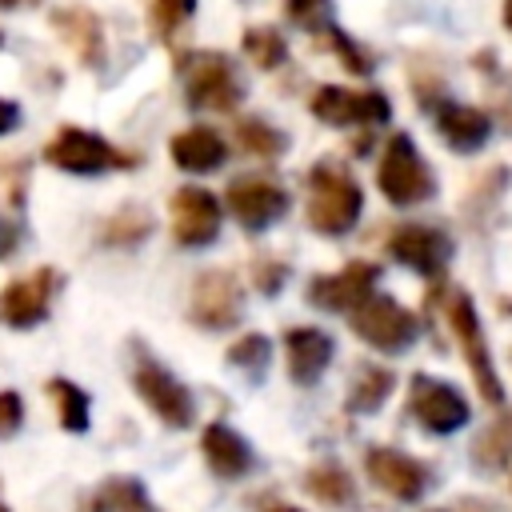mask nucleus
<instances>
[{"label":"nucleus","mask_w":512,"mask_h":512,"mask_svg":"<svg viewBox=\"0 0 512 512\" xmlns=\"http://www.w3.org/2000/svg\"><path fill=\"white\" fill-rule=\"evenodd\" d=\"M364 212V188L356 184V176L336 164V160H316L308 168V228L320 236H344L356 228Z\"/></svg>","instance_id":"obj_1"},{"label":"nucleus","mask_w":512,"mask_h":512,"mask_svg":"<svg viewBox=\"0 0 512 512\" xmlns=\"http://www.w3.org/2000/svg\"><path fill=\"white\" fill-rule=\"evenodd\" d=\"M176 72L192 112H236L244 100V80L224 52H180Z\"/></svg>","instance_id":"obj_2"},{"label":"nucleus","mask_w":512,"mask_h":512,"mask_svg":"<svg viewBox=\"0 0 512 512\" xmlns=\"http://www.w3.org/2000/svg\"><path fill=\"white\" fill-rule=\"evenodd\" d=\"M376 184H380L384 200L396 208H416L436 196V172L408 132H392L384 140V152L376 164Z\"/></svg>","instance_id":"obj_3"},{"label":"nucleus","mask_w":512,"mask_h":512,"mask_svg":"<svg viewBox=\"0 0 512 512\" xmlns=\"http://www.w3.org/2000/svg\"><path fill=\"white\" fill-rule=\"evenodd\" d=\"M440 296H444V324H448V332H452V340H456V348H460V356H464V364H468V372H472V380L480 388V400L484 404H504V384L496 376V364H492V352H488V336L480 328L472 296L464 288H452V292L444 288Z\"/></svg>","instance_id":"obj_4"},{"label":"nucleus","mask_w":512,"mask_h":512,"mask_svg":"<svg viewBox=\"0 0 512 512\" xmlns=\"http://www.w3.org/2000/svg\"><path fill=\"white\" fill-rule=\"evenodd\" d=\"M44 160L68 176H104V172H128L140 164L136 152H124L112 140H104L100 132H88L76 124H64L44 144Z\"/></svg>","instance_id":"obj_5"},{"label":"nucleus","mask_w":512,"mask_h":512,"mask_svg":"<svg viewBox=\"0 0 512 512\" xmlns=\"http://www.w3.org/2000/svg\"><path fill=\"white\" fill-rule=\"evenodd\" d=\"M132 392L148 404V412L168 424V428H192L196 420V400L188 392V384L164 368L148 348H136L132 352Z\"/></svg>","instance_id":"obj_6"},{"label":"nucleus","mask_w":512,"mask_h":512,"mask_svg":"<svg viewBox=\"0 0 512 512\" xmlns=\"http://www.w3.org/2000/svg\"><path fill=\"white\" fill-rule=\"evenodd\" d=\"M348 316V328L376 352H388V356H400L416 344L420 336V316L412 308H404L400 300L392 296H380V292H368Z\"/></svg>","instance_id":"obj_7"},{"label":"nucleus","mask_w":512,"mask_h":512,"mask_svg":"<svg viewBox=\"0 0 512 512\" xmlns=\"http://www.w3.org/2000/svg\"><path fill=\"white\" fill-rule=\"evenodd\" d=\"M404 416L416 428H424L428 436H452L472 420V404L464 400V392L456 384H448L440 376H428V372H416L412 384H408Z\"/></svg>","instance_id":"obj_8"},{"label":"nucleus","mask_w":512,"mask_h":512,"mask_svg":"<svg viewBox=\"0 0 512 512\" xmlns=\"http://www.w3.org/2000/svg\"><path fill=\"white\" fill-rule=\"evenodd\" d=\"M188 320L204 332H228L244 320V288L228 268H204L188 292Z\"/></svg>","instance_id":"obj_9"},{"label":"nucleus","mask_w":512,"mask_h":512,"mask_svg":"<svg viewBox=\"0 0 512 512\" xmlns=\"http://www.w3.org/2000/svg\"><path fill=\"white\" fill-rule=\"evenodd\" d=\"M224 204H228V212L236 216V224H240L244 232H268L276 220L288 216L292 196H288V188L276 184L272 176L244 172V176H236V180L224 188Z\"/></svg>","instance_id":"obj_10"},{"label":"nucleus","mask_w":512,"mask_h":512,"mask_svg":"<svg viewBox=\"0 0 512 512\" xmlns=\"http://www.w3.org/2000/svg\"><path fill=\"white\" fill-rule=\"evenodd\" d=\"M364 472H368V480H372L384 496H392V500H400V504H416V500H424V492L432 488V468H428L424 460H416V456L392 448V444H368V452H364Z\"/></svg>","instance_id":"obj_11"},{"label":"nucleus","mask_w":512,"mask_h":512,"mask_svg":"<svg viewBox=\"0 0 512 512\" xmlns=\"http://www.w3.org/2000/svg\"><path fill=\"white\" fill-rule=\"evenodd\" d=\"M388 256L424 280H440L452 264V236L436 224H396L388 232Z\"/></svg>","instance_id":"obj_12"},{"label":"nucleus","mask_w":512,"mask_h":512,"mask_svg":"<svg viewBox=\"0 0 512 512\" xmlns=\"http://www.w3.org/2000/svg\"><path fill=\"white\" fill-rule=\"evenodd\" d=\"M168 216H172V240L180 248H208L224 224V208H220L216 192H208L200 184L176 188L168 200Z\"/></svg>","instance_id":"obj_13"},{"label":"nucleus","mask_w":512,"mask_h":512,"mask_svg":"<svg viewBox=\"0 0 512 512\" xmlns=\"http://www.w3.org/2000/svg\"><path fill=\"white\" fill-rule=\"evenodd\" d=\"M308 108H312L316 120H324L332 128H364V124H384L392 116V104L380 88L352 92V88H340V84L316 88Z\"/></svg>","instance_id":"obj_14"},{"label":"nucleus","mask_w":512,"mask_h":512,"mask_svg":"<svg viewBox=\"0 0 512 512\" xmlns=\"http://www.w3.org/2000/svg\"><path fill=\"white\" fill-rule=\"evenodd\" d=\"M60 288V272L56 268H32L28 276L12 280L0 288V324L4 328H36L48 308H52V296Z\"/></svg>","instance_id":"obj_15"},{"label":"nucleus","mask_w":512,"mask_h":512,"mask_svg":"<svg viewBox=\"0 0 512 512\" xmlns=\"http://www.w3.org/2000/svg\"><path fill=\"white\" fill-rule=\"evenodd\" d=\"M376 280H380V264L348 260L328 276H312L304 288V300L320 312H352L368 292H376Z\"/></svg>","instance_id":"obj_16"},{"label":"nucleus","mask_w":512,"mask_h":512,"mask_svg":"<svg viewBox=\"0 0 512 512\" xmlns=\"http://www.w3.org/2000/svg\"><path fill=\"white\" fill-rule=\"evenodd\" d=\"M428 112H432V124H436L440 140H444L452 152H460V156L480 152V148L488 144V136H492V116H488L484 108H472V104L436 96V100L428 104Z\"/></svg>","instance_id":"obj_17"},{"label":"nucleus","mask_w":512,"mask_h":512,"mask_svg":"<svg viewBox=\"0 0 512 512\" xmlns=\"http://www.w3.org/2000/svg\"><path fill=\"white\" fill-rule=\"evenodd\" d=\"M48 24L56 28V36L72 48V56L80 60V68H92L100 72L104 68V56H108V40H104V20L92 12V8H80V4H64L48 16Z\"/></svg>","instance_id":"obj_18"},{"label":"nucleus","mask_w":512,"mask_h":512,"mask_svg":"<svg viewBox=\"0 0 512 512\" xmlns=\"http://www.w3.org/2000/svg\"><path fill=\"white\" fill-rule=\"evenodd\" d=\"M332 352H336V340L324 332V328H288L284 332V364H288V380L296 388H312L328 364H332Z\"/></svg>","instance_id":"obj_19"},{"label":"nucleus","mask_w":512,"mask_h":512,"mask_svg":"<svg viewBox=\"0 0 512 512\" xmlns=\"http://www.w3.org/2000/svg\"><path fill=\"white\" fill-rule=\"evenodd\" d=\"M200 452H204V464L212 468V476H220V480H244L256 468L252 444L220 420L200 432Z\"/></svg>","instance_id":"obj_20"},{"label":"nucleus","mask_w":512,"mask_h":512,"mask_svg":"<svg viewBox=\"0 0 512 512\" xmlns=\"http://www.w3.org/2000/svg\"><path fill=\"white\" fill-rule=\"evenodd\" d=\"M168 156H172V164H176L180 172L208 176V172H216V168L228 160V144H224V136H220L216 128L192 124V128H184V132H176V136L168 140Z\"/></svg>","instance_id":"obj_21"},{"label":"nucleus","mask_w":512,"mask_h":512,"mask_svg":"<svg viewBox=\"0 0 512 512\" xmlns=\"http://www.w3.org/2000/svg\"><path fill=\"white\" fill-rule=\"evenodd\" d=\"M392 388H396V372L384 368V364L364 360V364H356L352 376H348L344 408H348L352 416H372V412L384 408V400L392 396Z\"/></svg>","instance_id":"obj_22"},{"label":"nucleus","mask_w":512,"mask_h":512,"mask_svg":"<svg viewBox=\"0 0 512 512\" xmlns=\"http://www.w3.org/2000/svg\"><path fill=\"white\" fill-rule=\"evenodd\" d=\"M468 460L480 472H504V468H512V408L500 412V416H492L480 428V436L468 448Z\"/></svg>","instance_id":"obj_23"},{"label":"nucleus","mask_w":512,"mask_h":512,"mask_svg":"<svg viewBox=\"0 0 512 512\" xmlns=\"http://www.w3.org/2000/svg\"><path fill=\"white\" fill-rule=\"evenodd\" d=\"M300 484H304V492H308L312 500H320L324 508H352V504H356V480H352V472H348L344 464H336V460L312 464Z\"/></svg>","instance_id":"obj_24"},{"label":"nucleus","mask_w":512,"mask_h":512,"mask_svg":"<svg viewBox=\"0 0 512 512\" xmlns=\"http://www.w3.org/2000/svg\"><path fill=\"white\" fill-rule=\"evenodd\" d=\"M80 512H152V500L136 476H108L88 492Z\"/></svg>","instance_id":"obj_25"},{"label":"nucleus","mask_w":512,"mask_h":512,"mask_svg":"<svg viewBox=\"0 0 512 512\" xmlns=\"http://www.w3.org/2000/svg\"><path fill=\"white\" fill-rule=\"evenodd\" d=\"M148 236H152V212L140 204H124L100 224V244L108 248H136Z\"/></svg>","instance_id":"obj_26"},{"label":"nucleus","mask_w":512,"mask_h":512,"mask_svg":"<svg viewBox=\"0 0 512 512\" xmlns=\"http://www.w3.org/2000/svg\"><path fill=\"white\" fill-rule=\"evenodd\" d=\"M236 144L244 156H256V160H280L288 152V136L276 124H268L264 116L236 120Z\"/></svg>","instance_id":"obj_27"},{"label":"nucleus","mask_w":512,"mask_h":512,"mask_svg":"<svg viewBox=\"0 0 512 512\" xmlns=\"http://www.w3.org/2000/svg\"><path fill=\"white\" fill-rule=\"evenodd\" d=\"M244 56L260 68V72H276L288 64V40L280 36V28L272 24H256V28H244V40H240Z\"/></svg>","instance_id":"obj_28"},{"label":"nucleus","mask_w":512,"mask_h":512,"mask_svg":"<svg viewBox=\"0 0 512 512\" xmlns=\"http://www.w3.org/2000/svg\"><path fill=\"white\" fill-rule=\"evenodd\" d=\"M224 360H228L236 372H244L248 384H260L264 372H268V364H272V340H268L264 332H244L236 344H228Z\"/></svg>","instance_id":"obj_29"},{"label":"nucleus","mask_w":512,"mask_h":512,"mask_svg":"<svg viewBox=\"0 0 512 512\" xmlns=\"http://www.w3.org/2000/svg\"><path fill=\"white\" fill-rule=\"evenodd\" d=\"M44 388H48V396H52V404H56L60 428H64V432H84V428H88V408H92L88 392H84L80 384H72L68 376H52Z\"/></svg>","instance_id":"obj_30"},{"label":"nucleus","mask_w":512,"mask_h":512,"mask_svg":"<svg viewBox=\"0 0 512 512\" xmlns=\"http://www.w3.org/2000/svg\"><path fill=\"white\" fill-rule=\"evenodd\" d=\"M320 40H324V48H328V52H332V56L344 64V72H352V76H372L376 56H372V52H368L360 40H352V36H348L340 24H332V20H328V24L320 28Z\"/></svg>","instance_id":"obj_31"},{"label":"nucleus","mask_w":512,"mask_h":512,"mask_svg":"<svg viewBox=\"0 0 512 512\" xmlns=\"http://www.w3.org/2000/svg\"><path fill=\"white\" fill-rule=\"evenodd\" d=\"M192 12H196V0H152V8H148L152 36L164 44H176V32L192 20Z\"/></svg>","instance_id":"obj_32"},{"label":"nucleus","mask_w":512,"mask_h":512,"mask_svg":"<svg viewBox=\"0 0 512 512\" xmlns=\"http://www.w3.org/2000/svg\"><path fill=\"white\" fill-rule=\"evenodd\" d=\"M284 280H288V264L280 256H272V252H256L252 256V284H256V292L276 296L284 288Z\"/></svg>","instance_id":"obj_33"},{"label":"nucleus","mask_w":512,"mask_h":512,"mask_svg":"<svg viewBox=\"0 0 512 512\" xmlns=\"http://www.w3.org/2000/svg\"><path fill=\"white\" fill-rule=\"evenodd\" d=\"M284 16L304 32H320L332 20V0H284Z\"/></svg>","instance_id":"obj_34"},{"label":"nucleus","mask_w":512,"mask_h":512,"mask_svg":"<svg viewBox=\"0 0 512 512\" xmlns=\"http://www.w3.org/2000/svg\"><path fill=\"white\" fill-rule=\"evenodd\" d=\"M20 420H24V400H20V392H0V440L12 436V432L20 428Z\"/></svg>","instance_id":"obj_35"},{"label":"nucleus","mask_w":512,"mask_h":512,"mask_svg":"<svg viewBox=\"0 0 512 512\" xmlns=\"http://www.w3.org/2000/svg\"><path fill=\"white\" fill-rule=\"evenodd\" d=\"M16 248H20V224L0 212V260H8Z\"/></svg>","instance_id":"obj_36"},{"label":"nucleus","mask_w":512,"mask_h":512,"mask_svg":"<svg viewBox=\"0 0 512 512\" xmlns=\"http://www.w3.org/2000/svg\"><path fill=\"white\" fill-rule=\"evenodd\" d=\"M12 128H20V104L0 96V136H8Z\"/></svg>","instance_id":"obj_37"},{"label":"nucleus","mask_w":512,"mask_h":512,"mask_svg":"<svg viewBox=\"0 0 512 512\" xmlns=\"http://www.w3.org/2000/svg\"><path fill=\"white\" fill-rule=\"evenodd\" d=\"M456 508H460V512H496V508H492L488 500H476V496H464V500H460Z\"/></svg>","instance_id":"obj_38"},{"label":"nucleus","mask_w":512,"mask_h":512,"mask_svg":"<svg viewBox=\"0 0 512 512\" xmlns=\"http://www.w3.org/2000/svg\"><path fill=\"white\" fill-rule=\"evenodd\" d=\"M500 24L512 32V0H504V4H500Z\"/></svg>","instance_id":"obj_39"},{"label":"nucleus","mask_w":512,"mask_h":512,"mask_svg":"<svg viewBox=\"0 0 512 512\" xmlns=\"http://www.w3.org/2000/svg\"><path fill=\"white\" fill-rule=\"evenodd\" d=\"M32 4H40V0H0V8H32Z\"/></svg>","instance_id":"obj_40"},{"label":"nucleus","mask_w":512,"mask_h":512,"mask_svg":"<svg viewBox=\"0 0 512 512\" xmlns=\"http://www.w3.org/2000/svg\"><path fill=\"white\" fill-rule=\"evenodd\" d=\"M264 512H300V508H296V504H268Z\"/></svg>","instance_id":"obj_41"},{"label":"nucleus","mask_w":512,"mask_h":512,"mask_svg":"<svg viewBox=\"0 0 512 512\" xmlns=\"http://www.w3.org/2000/svg\"><path fill=\"white\" fill-rule=\"evenodd\" d=\"M432 512H448V508H432Z\"/></svg>","instance_id":"obj_42"},{"label":"nucleus","mask_w":512,"mask_h":512,"mask_svg":"<svg viewBox=\"0 0 512 512\" xmlns=\"http://www.w3.org/2000/svg\"><path fill=\"white\" fill-rule=\"evenodd\" d=\"M0 512H8V508H4V500H0Z\"/></svg>","instance_id":"obj_43"},{"label":"nucleus","mask_w":512,"mask_h":512,"mask_svg":"<svg viewBox=\"0 0 512 512\" xmlns=\"http://www.w3.org/2000/svg\"><path fill=\"white\" fill-rule=\"evenodd\" d=\"M508 488H512V476H508Z\"/></svg>","instance_id":"obj_44"},{"label":"nucleus","mask_w":512,"mask_h":512,"mask_svg":"<svg viewBox=\"0 0 512 512\" xmlns=\"http://www.w3.org/2000/svg\"><path fill=\"white\" fill-rule=\"evenodd\" d=\"M0 44H4V36H0Z\"/></svg>","instance_id":"obj_45"}]
</instances>
